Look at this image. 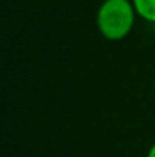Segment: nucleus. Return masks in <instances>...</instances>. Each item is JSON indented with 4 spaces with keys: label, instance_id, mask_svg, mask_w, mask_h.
<instances>
[{
    "label": "nucleus",
    "instance_id": "1",
    "mask_svg": "<svg viewBox=\"0 0 155 157\" xmlns=\"http://www.w3.org/2000/svg\"><path fill=\"white\" fill-rule=\"evenodd\" d=\"M135 17L137 12L132 0H103L97 12L98 32L107 40H122L132 32Z\"/></svg>",
    "mask_w": 155,
    "mask_h": 157
},
{
    "label": "nucleus",
    "instance_id": "2",
    "mask_svg": "<svg viewBox=\"0 0 155 157\" xmlns=\"http://www.w3.org/2000/svg\"><path fill=\"white\" fill-rule=\"evenodd\" d=\"M140 18L155 24V0H132Z\"/></svg>",
    "mask_w": 155,
    "mask_h": 157
},
{
    "label": "nucleus",
    "instance_id": "3",
    "mask_svg": "<svg viewBox=\"0 0 155 157\" xmlns=\"http://www.w3.org/2000/svg\"><path fill=\"white\" fill-rule=\"evenodd\" d=\"M147 157H155V142L152 144V147L149 149V152H147Z\"/></svg>",
    "mask_w": 155,
    "mask_h": 157
}]
</instances>
